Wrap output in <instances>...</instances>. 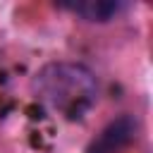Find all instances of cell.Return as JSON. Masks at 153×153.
Segmentation results:
<instances>
[{
  "label": "cell",
  "instance_id": "cell-3",
  "mask_svg": "<svg viewBox=\"0 0 153 153\" xmlns=\"http://www.w3.org/2000/svg\"><path fill=\"white\" fill-rule=\"evenodd\" d=\"M65 10L84 17L86 22H110L115 19L122 10H124V2H117V0H79V2H62Z\"/></svg>",
  "mask_w": 153,
  "mask_h": 153
},
{
  "label": "cell",
  "instance_id": "cell-1",
  "mask_svg": "<svg viewBox=\"0 0 153 153\" xmlns=\"http://www.w3.org/2000/svg\"><path fill=\"white\" fill-rule=\"evenodd\" d=\"M36 96L57 115L81 120L98 98V81L81 62H50L33 76Z\"/></svg>",
  "mask_w": 153,
  "mask_h": 153
},
{
  "label": "cell",
  "instance_id": "cell-2",
  "mask_svg": "<svg viewBox=\"0 0 153 153\" xmlns=\"http://www.w3.org/2000/svg\"><path fill=\"white\" fill-rule=\"evenodd\" d=\"M134 139H136V120L131 115H120L98 131V136L88 143L86 153H120Z\"/></svg>",
  "mask_w": 153,
  "mask_h": 153
}]
</instances>
